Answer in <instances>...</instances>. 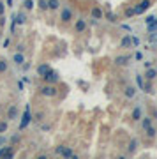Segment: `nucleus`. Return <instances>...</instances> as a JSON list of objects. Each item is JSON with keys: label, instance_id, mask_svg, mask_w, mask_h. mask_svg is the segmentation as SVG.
<instances>
[{"label": "nucleus", "instance_id": "nucleus-1", "mask_svg": "<svg viewBox=\"0 0 157 159\" xmlns=\"http://www.w3.org/2000/svg\"><path fill=\"white\" fill-rule=\"evenodd\" d=\"M39 90H41V94H42L44 97H55V96L58 94L57 87H55V85H51V83H46V85H42Z\"/></svg>", "mask_w": 157, "mask_h": 159}, {"label": "nucleus", "instance_id": "nucleus-2", "mask_svg": "<svg viewBox=\"0 0 157 159\" xmlns=\"http://www.w3.org/2000/svg\"><path fill=\"white\" fill-rule=\"evenodd\" d=\"M74 19V12H73V9L71 7H62L60 9V21L62 23H69V21H73Z\"/></svg>", "mask_w": 157, "mask_h": 159}, {"label": "nucleus", "instance_id": "nucleus-3", "mask_svg": "<svg viewBox=\"0 0 157 159\" xmlns=\"http://www.w3.org/2000/svg\"><path fill=\"white\" fill-rule=\"evenodd\" d=\"M32 122V113H30V106L27 104L25 106V113H23V117H21V122H19V131H23L27 129V126Z\"/></svg>", "mask_w": 157, "mask_h": 159}, {"label": "nucleus", "instance_id": "nucleus-4", "mask_svg": "<svg viewBox=\"0 0 157 159\" xmlns=\"http://www.w3.org/2000/svg\"><path fill=\"white\" fill-rule=\"evenodd\" d=\"M86 19L85 18H78L76 21H74V34H83L85 30H86Z\"/></svg>", "mask_w": 157, "mask_h": 159}, {"label": "nucleus", "instance_id": "nucleus-5", "mask_svg": "<svg viewBox=\"0 0 157 159\" xmlns=\"http://www.w3.org/2000/svg\"><path fill=\"white\" fill-rule=\"evenodd\" d=\"M42 80L46 81V83H51V85H55L57 81H60V74H58L57 71H53V69H51L48 74H44V76H42Z\"/></svg>", "mask_w": 157, "mask_h": 159}, {"label": "nucleus", "instance_id": "nucleus-6", "mask_svg": "<svg viewBox=\"0 0 157 159\" xmlns=\"http://www.w3.org/2000/svg\"><path fill=\"white\" fill-rule=\"evenodd\" d=\"M150 6H152L150 0H141V2H140L136 7H134V12H136V14H143L147 9H150Z\"/></svg>", "mask_w": 157, "mask_h": 159}, {"label": "nucleus", "instance_id": "nucleus-7", "mask_svg": "<svg viewBox=\"0 0 157 159\" xmlns=\"http://www.w3.org/2000/svg\"><path fill=\"white\" fill-rule=\"evenodd\" d=\"M141 117H143L141 106H134L132 111H131V120H132V122H138V120H141Z\"/></svg>", "mask_w": 157, "mask_h": 159}, {"label": "nucleus", "instance_id": "nucleus-8", "mask_svg": "<svg viewBox=\"0 0 157 159\" xmlns=\"http://www.w3.org/2000/svg\"><path fill=\"white\" fill-rule=\"evenodd\" d=\"M16 119H18V106L11 104L7 108V120H16Z\"/></svg>", "mask_w": 157, "mask_h": 159}, {"label": "nucleus", "instance_id": "nucleus-9", "mask_svg": "<svg viewBox=\"0 0 157 159\" xmlns=\"http://www.w3.org/2000/svg\"><path fill=\"white\" fill-rule=\"evenodd\" d=\"M90 16L97 21V19H102V18H104V12H102V9H101L99 6H94L92 11H90Z\"/></svg>", "mask_w": 157, "mask_h": 159}, {"label": "nucleus", "instance_id": "nucleus-10", "mask_svg": "<svg viewBox=\"0 0 157 159\" xmlns=\"http://www.w3.org/2000/svg\"><path fill=\"white\" fill-rule=\"evenodd\" d=\"M157 78V69H154V67H148V69L145 71V80L147 81H154Z\"/></svg>", "mask_w": 157, "mask_h": 159}, {"label": "nucleus", "instance_id": "nucleus-11", "mask_svg": "<svg viewBox=\"0 0 157 159\" xmlns=\"http://www.w3.org/2000/svg\"><path fill=\"white\" fill-rule=\"evenodd\" d=\"M50 71H51V67H50L48 64H39V65H37V74H39L41 78H42L44 74H48Z\"/></svg>", "mask_w": 157, "mask_h": 159}, {"label": "nucleus", "instance_id": "nucleus-12", "mask_svg": "<svg viewBox=\"0 0 157 159\" xmlns=\"http://www.w3.org/2000/svg\"><path fill=\"white\" fill-rule=\"evenodd\" d=\"M120 48H124V50L132 48V42H131V34H127V35H124V37H122V41H120Z\"/></svg>", "mask_w": 157, "mask_h": 159}, {"label": "nucleus", "instance_id": "nucleus-13", "mask_svg": "<svg viewBox=\"0 0 157 159\" xmlns=\"http://www.w3.org/2000/svg\"><path fill=\"white\" fill-rule=\"evenodd\" d=\"M12 21H14L16 25H23L25 21H27V16H25L23 12H16V14L12 16Z\"/></svg>", "mask_w": 157, "mask_h": 159}, {"label": "nucleus", "instance_id": "nucleus-14", "mask_svg": "<svg viewBox=\"0 0 157 159\" xmlns=\"http://www.w3.org/2000/svg\"><path fill=\"white\" fill-rule=\"evenodd\" d=\"M124 94H125V97H127V99H132L134 96H136V88H134L132 85H127V87L124 88Z\"/></svg>", "mask_w": 157, "mask_h": 159}, {"label": "nucleus", "instance_id": "nucleus-15", "mask_svg": "<svg viewBox=\"0 0 157 159\" xmlns=\"http://www.w3.org/2000/svg\"><path fill=\"white\" fill-rule=\"evenodd\" d=\"M12 62H14L16 65H21V64H25V57H23V53L16 51V53H14V57H12Z\"/></svg>", "mask_w": 157, "mask_h": 159}, {"label": "nucleus", "instance_id": "nucleus-16", "mask_svg": "<svg viewBox=\"0 0 157 159\" xmlns=\"http://www.w3.org/2000/svg\"><path fill=\"white\" fill-rule=\"evenodd\" d=\"M127 62H131V57H127V55H118L115 58V64L117 65H125Z\"/></svg>", "mask_w": 157, "mask_h": 159}, {"label": "nucleus", "instance_id": "nucleus-17", "mask_svg": "<svg viewBox=\"0 0 157 159\" xmlns=\"http://www.w3.org/2000/svg\"><path fill=\"white\" fill-rule=\"evenodd\" d=\"M46 2H48V9H50V11L60 9V0H46Z\"/></svg>", "mask_w": 157, "mask_h": 159}, {"label": "nucleus", "instance_id": "nucleus-18", "mask_svg": "<svg viewBox=\"0 0 157 159\" xmlns=\"http://www.w3.org/2000/svg\"><path fill=\"white\" fill-rule=\"evenodd\" d=\"M73 154H74V152H73V149H71V147H64V149H62V152H60V156H64L65 159H69Z\"/></svg>", "mask_w": 157, "mask_h": 159}, {"label": "nucleus", "instance_id": "nucleus-19", "mask_svg": "<svg viewBox=\"0 0 157 159\" xmlns=\"http://www.w3.org/2000/svg\"><path fill=\"white\" fill-rule=\"evenodd\" d=\"M141 126H143V131L148 129L152 126V117H141Z\"/></svg>", "mask_w": 157, "mask_h": 159}, {"label": "nucleus", "instance_id": "nucleus-20", "mask_svg": "<svg viewBox=\"0 0 157 159\" xmlns=\"http://www.w3.org/2000/svg\"><path fill=\"white\" fill-rule=\"evenodd\" d=\"M145 133H147V138H148V140H152V138H155V134H157V129L150 126L148 129H145Z\"/></svg>", "mask_w": 157, "mask_h": 159}, {"label": "nucleus", "instance_id": "nucleus-21", "mask_svg": "<svg viewBox=\"0 0 157 159\" xmlns=\"http://www.w3.org/2000/svg\"><path fill=\"white\" fill-rule=\"evenodd\" d=\"M7 69H9V62L4 60V58H0V74H2V73H7Z\"/></svg>", "mask_w": 157, "mask_h": 159}, {"label": "nucleus", "instance_id": "nucleus-22", "mask_svg": "<svg viewBox=\"0 0 157 159\" xmlns=\"http://www.w3.org/2000/svg\"><path fill=\"white\" fill-rule=\"evenodd\" d=\"M23 7H25L27 11H32V9L35 7V2H34V0H23Z\"/></svg>", "mask_w": 157, "mask_h": 159}, {"label": "nucleus", "instance_id": "nucleus-23", "mask_svg": "<svg viewBox=\"0 0 157 159\" xmlns=\"http://www.w3.org/2000/svg\"><path fill=\"white\" fill-rule=\"evenodd\" d=\"M106 18H108V21H111V23H117L118 21V16L115 12H106Z\"/></svg>", "mask_w": 157, "mask_h": 159}, {"label": "nucleus", "instance_id": "nucleus-24", "mask_svg": "<svg viewBox=\"0 0 157 159\" xmlns=\"http://www.w3.org/2000/svg\"><path fill=\"white\" fill-rule=\"evenodd\" d=\"M136 147H138V140L134 138V140H131V143H129L127 150H129V152H134V150H136Z\"/></svg>", "mask_w": 157, "mask_h": 159}, {"label": "nucleus", "instance_id": "nucleus-25", "mask_svg": "<svg viewBox=\"0 0 157 159\" xmlns=\"http://www.w3.org/2000/svg\"><path fill=\"white\" fill-rule=\"evenodd\" d=\"M136 83H138L140 90H143V87H145V80H143V76H141V74H136Z\"/></svg>", "mask_w": 157, "mask_h": 159}, {"label": "nucleus", "instance_id": "nucleus-26", "mask_svg": "<svg viewBox=\"0 0 157 159\" xmlns=\"http://www.w3.org/2000/svg\"><path fill=\"white\" fill-rule=\"evenodd\" d=\"M42 119H44V113H42V111L35 113V115L32 117V120H34V122H42Z\"/></svg>", "mask_w": 157, "mask_h": 159}, {"label": "nucleus", "instance_id": "nucleus-27", "mask_svg": "<svg viewBox=\"0 0 157 159\" xmlns=\"http://www.w3.org/2000/svg\"><path fill=\"white\" fill-rule=\"evenodd\" d=\"M148 41H150V42H154V44H157V30L148 34Z\"/></svg>", "mask_w": 157, "mask_h": 159}, {"label": "nucleus", "instance_id": "nucleus-28", "mask_svg": "<svg viewBox=\"0 0 157 159\" xmlns=\"http://www.w3.org/2000/svg\"><path fill=\"white\" fill-rule=\"evenodd\" d=\"M37 6H39V9H41V11H46V9H48V2H46V0H39Z\"/></svg>", "mask_w": 157, "mask_h": 159}, {"label": "nucleus", "instance_id": "nucleus-29", "mask_svg": "<svg viewBox=\"0 0 157 159\" xmlns=\"http://www.w3.org/2000/svg\"><path fill=\"white\" fill-rule=\"evenodd\" d=\"M12 157H14V150L11 149V150H7V152H6L2 157H0V159H12Z\"/></svg>", "mask_w": 157, "mask_h": 159}, {"label": "nucleus", "instance_id": "nucleus-30", "mask_svg": "<svg viewBox=\"0 0 157 159\" xmlns=\"http://www.w3.org/2000/svg\"><path fill=\"white\" fill-rule=\"evenodd\" d=\"M7 127H9V124H7L6 120H2V122H0V134H4V133L7 131Z\"/></svg>", "mask_w": 157, "mask_h": 159}, {"label": "nucleus", "instance_id": "nucleus-31", "mask_svg": "<svg viewBox=\"0 0 157 159\" xmlns=\"http://www.w3.org/2000/svg\"><path fill=\"white\" fill-rule=\"evenodd\" d=\"M155 21H157V16H147V18H145V23H147V25L155 23Z\"/></svg>", "mask_w": 157, "mask_h": 159}, {"label": "nucleus", "instance_id": "nucleus-32", "mask_svg": "<svg viewBox=\"0 0 157 159\" xmlns=\"http://www.w3.org/2000/svg\"><path fill=\"white\" fill-rule=\"evenodd\" d=\"M136 12H134V7H127L125 9V18H131V16H134Z\"/></svg>", "mask_w": 157, "mask_h": 159}, {"label": "nucleus", "instance_id": "nucleus-33", "mask_svg": "<svg viewBox=\"0 0 157 159\" xmlns=\"http://www.w3.org/2000/svg\"><path fill=\"white\" fill-rule=\"evenodd\" d=\"M147 30H148V34H150V32H155V30H157V21H155V23L147 25Z\"/></svg>", "mask_w": 157, "mask_h": 159}, {"label": "nucleus", "instance_id": "nucleus-34", "mask_svg": "<svg viewBox=\"0 0 157 159\" xmlns=\"http://www.w3.org/2000/svg\"><path fill=\"white\" fill-rule=\"evenodd\" d=\"M131 42H132V46H140V39L138 37H132L131 35Z\"/></svg>", "mask_w": 157, "mask_h": 159}, {"label": "nucleus", "instance_id": "nucleus-35", "mask_svg": "<svg viewBox=\"0 0 157 159\" xmlns=\"http://www.w3.org/2000/svg\"><path fill=\"white\" fill-rule=\"evenodd\" d=\"M11 149H12V147H0V157H2L7 150H11Z\"/></svg>", "mask_w": 157, "mask_h": 159}, {"label": "nucleus", "instance_id": "nucleus-36", "mask_svg": "<svg viewBox=\"0 0 157 159\" xmlns=\"http://www.w3.org/2000/svg\"><path fill=\"white\" fill-rule=\"evenodd\" d=\"M2 14H6V6H4L2 0H0V16H2Z\"/></svg>", "mask_w": 157, "mask_h": 159}, {"label": "nucleus", "instance_id": "nucleus-37", "mask_svg": "<svg viewBox=\"0 0 157 159\" xmlns=\"http://www.w3.org/2000/svg\"><path fill=\"white\" fill-rule=\"evenodd\" d=\"M9 44H11V39H9V37H6V39L2 41V46H4V48H7Z\"/></svg>", "mask_w": 157, "mask_h": 159}, {"label": "nucleus", "instance_id": "nucleus-38", "mask_svg": "<svg viewBox=\"0 0 157 159\" xmlns=\"http://www.w3.org/2000/svg\"><path fill=\"white\" fill-rule=\"evenodd\" d=\"M0 27H6V14L0 16Z\"/></svg>", "mask_w": 157, "mask_h": 159}, {"label": "nucleus", "instance_id": "nucleus-39", "mask_svg": "<svg viewBox=\"0 0 157 159\" xmlns=\"http://www.w3.org/2000/svg\"><path fill=\"white\" fill-rule=\"evenodd\" d=\"M134 58H136V60H143V53H141V51H136V55H134Z\"/></svg>", "mask_w": 157, "mask_h": 159}, {"label": "nucleus", "instance_id": "nucleus-40", "mask_svg": "<svg viewBox=\"0 0 157 159\" xmlns=\"http://www.w3.org/2000/svg\"><path fill=\"white\" fill-rule=\"evenodd\" d=\"M6 142H7V140H6V136H4V134H0V147L6 145Z\"/></svg>", "mask_w": 157, "mask_h": 159}, {"label": "nucleus", "instance_id": "nucleus-41", "mask_svg": "<svg viewBox=\"0 0 157 159\" xmlns=\"http://www.w3.org/2000/svg\"><path fill=\"white\" fill-rule=\"evenodd\" d=\"M16 48H18V51H19V53H23V50H25L23 44H19V46H16Z\"/></svg>", "mask_w": 157, "mask_h": 159}, {"label": "nucleus", "instance_id": "nucleus-42", "mask_svg": "<svg viewBox=\"0 0 157 159\" xmlns=\"http://www.w3.org/2000/svg\"><path fill=\"white\" fill-rule=\"evenodd\" d=\"M16 142H19V136H18V134L12 136V143H16Z\"/></svg>", "mask_w": 157, "mask_h": 159}, {"label": "nucleus", "instance_id": "nucleus-43", "mask_svg": "<svg viewBox=\"0 0 157 159\" xmlns=\"http://www.w3.org/2000/svg\"><path fill=\"white\" fill-rule=\"evenodd\" d=\"M143 65H145V69H148V67H152V62H143Z\"/></svg>", "mask_w": 157, "mask_h": 159}, {"label": "nucleus", "instance_id": "nucleus-44", "mask_svg": "<svg viewBox=\"0 0 157 159\" xmlns=\"http://www.w3.org/2000/svg\"><path fill=\"white\" fill-rule=\"evenodd\" d=\"M21 65H23V69H25V71H28V69H30V64H21Z\"/></svg>", "mask_w": 157, "mask_h": 159}, {"label": "nucleus", "instance_id": "nucleus-45", "mask_svg": "<svg viewBox=\"0 0 157 159\" xmlns=\"http://www.w3.org/2000/svg\"><path fill=\"white\" fill-rule=\"evenodd\" d=\"M37 159H48V156L46 154H41V156H37Z\"/></svg>", "mask_w": 157, "mask_h": 159}, {"label": "nucleus", "instance_id": "nucleus-46", "mask_svg": "<svg viewBox=\"0 0 157 159\" xmlns=\"http://www.w3.org/2000/svg\"><path fill=\"white\" fill-rule=\"evenodd\" d=\"M69 159H80V157H78V156H76V154H73V156H71V157H69Z\"/></svg>", "mask_w": 157, "mask_h": 159}, {"label": "nucleus", "instance_id": "nucleus-47", "mask_svg": "<svg viewBox=\"0 0 157 159\" xmlns=\"http://www.w3.org/2000/svg\"><path fill=\"white\" fill-rule=\"evenodd\" d=\"M7 6H9V7L12 6V0H7Z\"/></svg>", "mask_w": 157, "mask_h": 159}, {"label": "nucleus", "instance_id": "nucleus-48", "mask_svg": "<svg viewBox=\"0 0 157 159\" xmlns=\"http://www.w3.org/2000/svg\"><path fill=\"white\" fill-rule=\"evenodd\" d=\"M118 159H127V157H125V156H120V157H118Z\"/></svg>", "mask_w": 157, "mask_h": 159}]
</instances>
